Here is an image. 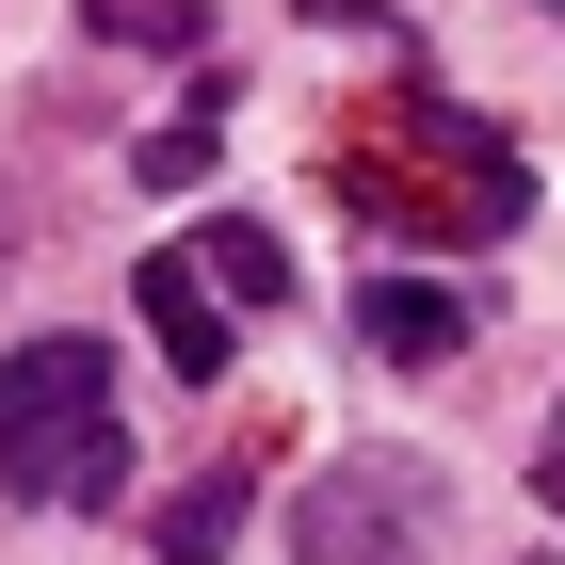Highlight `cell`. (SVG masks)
<instances>
[{
	"label": "cell",
	"instance_id": "6da1fadb",
	"mask_svg": "<svg viewBox=\"0 0 565 565\" xmlns=\"http://www.w3.org/2000/svg\"><path fill=\"white\" fill-rule=\"evenodd\" d=\"M340 194L372 226H404V243H501V226H533V162L484 114H372L340 146Z\"/></svg>",
	"mask_w": 565,
	"mask_h": 565
},
{
	"label": "cell",
	"instance_id": "52a82bcc",
	"mask_svg": "<svg viewBox=\"0 0 565 565\" xmlns=\"http://www.w3.org/2000/svg\"><path fill=\"white\" fill-rule=\"evenodd\" d=\"M194 275L226 291V323H259V307H291V259H275V226H194Z\"/></svg>",
	"mask_w": 565,
	"mask_h": 565
},
{
	"label": "cell",
	"instance_id": "7a4b0ae2",
	"mask_svg": "<svg viewBox=\"0 0 565 565\" xmlns=\"http://www.w3.org/2000/svg\"><path fill=\"white\" fill-rule=\"evenodd\" d=\"M0 484L49 501V518L130 501V404H114V355L97 340H17L0 355Z\"/></svg>",
	"mask_w": 565,
	"mask_h": 565
},
{
	"label": "cell",
	"instance_id": "5b68a950",
	"mask_svg": "<svg viewBox=\"0 0 565 565\" xmlns=\"http://www.w3.org/2000/svg\"><path fill=\"white\" fill-rule=\"evenodd\" d=\"M355 340L388 355V372H436V355H469V291L452 275H372L355 291Z\"/></svg>",
	"mask_w": 565,
	"mask_h": 565
},
{
	"label": "cell",
	"instance_id": "277c9868",
	"mask_svg": "<svg viewBox=\"0 0 565 565\" xmlns=\"http://www.w3.org/2000/svg\"><path fill=\"white\" fill-rule=\"evenodd\" d=\"M146 340H162V372H178V388H211V372H226V340H243V323H226V291L194 275V243H162V259H146Z\"/></svg>",
	"mask_w": 565,
	"mask_h": 565
},
{
	"label": "cell",
	"instance_id": "9c48e42d",
	"mask_svg": "<svg viewBox=\"0 0 565 565\" xmlns=\"http://www.w3.org/2000/svg\"><path fill=\"white\" fill-rule=\"evenodd\" d=\"M533 484H550V518H565V404H550V452H533Z\"/></svg>",
	"mask_w": 565,
	"mask_h": 565
},
{
	"label": "cell",
	"instance_id": "ba28073f",
	"mask_svg": "<svg viewBox=\"0 0 565 565\" xmlns=\"http://www.w3.org/2000/svg\"><path fill=\"white\" fill-rule=\"evenodd\" d=\"M146 533H162V565H211L226 533H243V469H211V484H178V501H162V518H146Z\"/></svg>",
	"mask_w": 565,
	"mask_h": 565
},
{
	"label": "cell",
	"instance_id": "8992f818",
	"mask_svg": "<svg viewBox=\"0 0 565 565\" xmlns=\"http://www.w3.org/2000/svg\"><path fill=\"white\" fill-rule=\"evenodd\" d=\"M211 162H226V82H194V97H178V114H162V130L130 146V178H146V194H194V178H211Z\"/></svg>",
	"mask_w": 565,
	"mask_h": 565
},
{
	"label": "cell",
	"instance_id": "3957f363",
	"mask_svg": "<svg viewBox=\"0 0 565 565\" xmlns=\"http://www.w3.org/2000/svg\"><path fill=\"white\" fill-rule=\"evenodd\" d=\"M420 533H436V484L404 452H355L291 501V565H420Z\"/></svg>",
	"mask_w": 565,
	"mask_h": 565
}]
</instances>
